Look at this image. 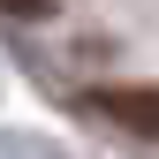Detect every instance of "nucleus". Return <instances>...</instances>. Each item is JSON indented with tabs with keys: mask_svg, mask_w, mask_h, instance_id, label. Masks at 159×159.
Returning <instances> with one entry per match:
<instances>
[{
	"mask_svg": "<svg viewBox=\"0 0 159 159\" xmlns=\"http://www.w3.org/2000/svg\"><path fill=\"white\" fill-rule=\"evenodd\" d=\"M84 106L129 136H159V84H98V91H84Z\"/></svg>",
	"mask_w": 159,
	"mask_h": 159,
	"instance_id": "1",
	"label": "nucleus"
},
{
	"mask_svg": "<svg viewBox=\"0 0 159 159\" xmlns=\"http://www.w3.org/2000/svg\"><path fill=\"white\" fill-rule=\"evenodd\" d=\"M0 8H8V15H46L53 0H0Z\"/></svg>",
	"mask_w": 159,
	"mask_h": 159,
	"instance_id": "2",
	"label": "nucleus"
}]
</instances>
